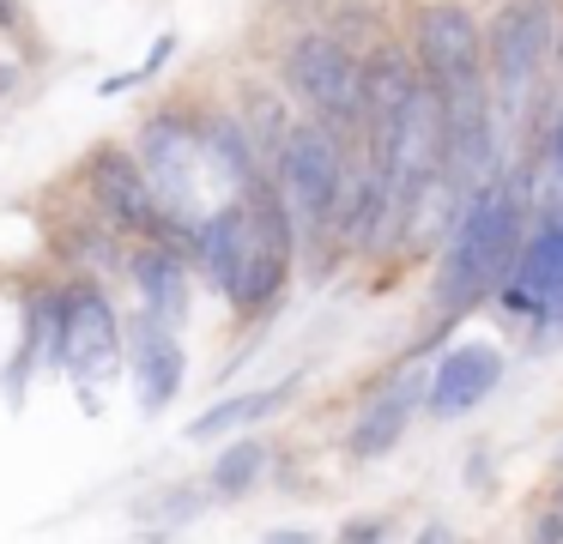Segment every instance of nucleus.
<instances>
[{
	"instance_id": "nucleus-1",
	"label": "nucleus",
	"mask_w": 563,
	"mask_h": 544,
	"mask_svg": "<svg viewBox=\"0 0 563 544\" xmlns=\"http://www.w3.org/2000/svg\"><path fill=\"white\" fill-rule=\"evenodd\" d=\"M521 248H527L521 242V188L485 181L461 206V218H454L449 248H442V266H437V285H430V302H437L442 321H461L473 302H485L490 290L509 285Z\"/></svg>"
},
{
	"instance_id": "nucleus-2",
	"label": "nucleus",
	"mask_w": 563,
	"mask_h": 544,
	"mask_svg": "<svg viewBox=\"0 0 563 544\" xmlns=\"http://www.w3.org/2000/svg\"><path fill=\"white\" fill-rule=\"evenodd\" d=\"M55 363L79 393H98L122 363V314L98 285H67L62 290V333H55Z\"/></svg>"
},
{
	"instance_id": "nucleus-3",
	"label": "nucleus",
	"mask_w": 563,
	"mask_h": 544,
	"mask_svg": "<svg viewBox=\"0 0 563 544\" xmlns=\"http://www.w3.org/2000/svg\"><path fill=\"white\" fill-rule=\"evenodd\" d=\"M551 43H558V12H551V0H515V7H503L490 19L485 55H490V79H497V103L509 121L533 97V79L545 67Z\"/></svg>"
},
{
	"instance_id": "nucleus-4",
	"label": "nucleus",
	"mask_w": 563,
	"mask_h": 544,
	"mask_svg": "<svg viewBox=\"0 0 563 544\" xmlns=\"http://www.w3.org/2000/svg\"><path fill=\"white\" fill-rule=\"evenodd\" d=\"M273 181H279L297 224H309V230L328 224L333 200H340V181H345V152H340L333 121H297L279 164H273Z\"/></svg>"
},
{
	"instance_id": "nucleus-5",
	"label": "nucleus",
	"mask_w": 563,
	"mask_h": 544,
	"mask_svg": "<svg viewBox=\"0 0 563 544\" xmlns=\"http://www.w3.org/2000/svg\"><path fill=\"white\" fill-rule=\"evenodd\" d=\"M285 85L333 127L364 121V67L345 55L333 36H297L285 48Z\"/></svg>"
},
{
	"instance_id": "nucleus-6",
	"label": "nucleus",
	"mask_w": 563,
	"mask_h": 544,
	"mask_svg": "<svg viewBox=\"0 0 563 544\" xmlns=\"http://www.w3.org/2000/svg\"><path fill=\"white\" fill-rule=\"evenodd\" d=\"M140 157H146V176L158 188V206L183 224H200V176H207V145H200V127L176 115H152L140 127Z\"/></svg>"
},
{
	"instance_id": "nucleus-7",
	"label": "nucleus",
	"mask_w": 563,
	"mask_h": 544,
	"mask_svg": "<svg viewBox=\"0 0 563 544\" xmlns=\"http://www.w3.org/2000/svg\"><path fill=\"white\" fill-rule=\"evenodd\" d=\"M86 188H91V200H98V212L110 230H146L152 236V224L164 218L146 164H134L122 145H98V152L86 157Z\"/></svg>"
},
{
	"instance_id": "nucleus-8",
	"label": "nucleus",
	"mask_w": 563,
	"mask_h": 544,
	"mask_svg": "<svg viewBox=\"0 0 563 544\" xmlns=\"http://www.w3.org/2000/svg\"><path fill=\"white\" fill-rule=\"evenodd\" d=\"M418 67L430 73V79H454V73H473L485 67V36H478L473 12L466 7H424L418 12Z\"/></svg>"
},
{
	"instance_id": "nucleus-9",
	"label": "nucleus",
	"mask_w": 563,
	"mask_h": 544,
	"mask_svg": "<svg viewBox=\"0 0 563 544\" xmlns=\"http://www.w3.org/2000/svg\"><path fill=\"white\" fill-rule=\"evenodd\" d=\"M497 381H503V351L497 345H454V351H442L437 375H430V418H461V411L485 406Z\"/></svg>"
},
{
	"instance_id": "nucleus-10",
	"label": "nucleus",
	"mask_w": 563,
	"mask_h": 544,
	"mask_svg": "<svg viewBox=\"0 0 563 544\" xmlns=\"http://www.w3.org/2000/svg\"><path fill=\"white\" fill-rule=\"evenodd\" d=\"M424 79H430V73H418L412 60H406V48H376V55L364 60V127H369V152H376V145L394 133L400 109L412 103V91Z\"/></svg>"
},
{
	"instance_id": "nucleus-11",
	"label": "nucleus",
	"mask_w": 563,
	"mask_h": 544,
	"mask_svg": "<svg viewBox=\"0 0 563 544\" xmlns=\"http://www.w3.org/2000/svg\"><path fill=\"white\" fill-rule=\"evenodd\" d=\"M128 278H134V290H140V302H146L152 321L183 326V314H188V273H183V260H176V248H164V242L152 236L146 248L128 260Z\"/></svg>"
},
{
	"instance_id": "nucleus-12",
	"label": "nucleus",
	"mask_w": 563,
	"mask_h": 544,
	"mask_svg": "<svg viewBox=\"0 0 563 544\" xmlns=\"http://www.w3.org/2000/svg\"><path fill=\"white\" fill-rule=\"evenodd\" d=\"M134 381H140V411H164L176 393H183V345L164 321H140V363H134Z\"/></svg>"
},
{
	"instance_id": "nucleus-13",
	"label": "nucleus",
	"mask_w": 563,
	"mask_h": 544,
	"mask_svg": "<svg viewBox=\"0 0 563 544\" xmlns=\"http://www.w3.org/2000/svg\"><path fill=\"white\" fill-rule=\"evenodd\" d=\"M412 399H418V381H400V387H388L382 399H369V406L357 411V423H352V459L394 454L400 435H406V423H412Z\"/></svg>"
},
{
	"instance_id": "nucleus-14",
	"label": "nucleus",
	"mask_w": 563,
	"mask_h": 544,
	"mask_svg": "<svg viewBox=\"0 0 563 544\" xmlns=\"http://www.w3.org/2000/svg\"><path fill=\"white\" fill-rule=\"evenodd\" d=\"M291 393H297V375L291 381H273V387H255V393L224 399V406L200 411V418L188 423V442H212V435H224V430H243V423H255V418H273Z\"/></svg>"
},
{
	"instance_id": "nucleus-15",
	"label": "nucleus",
	"mask_w": 563,
	"mask_h": 544,
	"mask_svg": "<svg viewBox=\"0 0 563 544\" xmlns=\"http://www.w3.org/2000/svg\"><path fill=\"white\" fill-rule=\"evenodd\" d=\"M200 145H207V176H219L224 188L243 193L249 181H255V140H249L243 121H212V127H200Z\"/></svg>"
},
{
	"instance_id": "nucleus-16",
	"label": "nucleus",
	"mask_w": 563,
	"mask_h": 544,
	"mask_svg": "<svg viewBox=\"0 0 563 544\" xmlns=\"http://www.w3.org/2000/svg\"><path fill=\"white\" fill-rule=\"evenodd\" d=\"M261 471H267V447L261 442H231L219 459H212V496H249L261 484Z\"/></svg>"
},
{
	"instance_id": "nucleus-17",
	"label": "nucleus",
	"mask_w": 563,
	"mask_h": 544,
	"mask_svg": "<svg viewBox=\"0 0 563 544\" xmlns=\"http://www.w3.org/2000/svg\"><path fill=\"white\" fill-rule=\"evenodd\" d=\"M533 351H551V345H563V297H551L545 309L533 314Z\"/></svg>"
},
{
	"instance_id": "nucleus-18",
	"label": "nucleus",
	"mask_w": 563,
	"mask_h": 544,
	"mask_svg": "<svg viewBox=\"0 0 563 544\" xmlns=\"http://www.w3.org/2000/svg\"><path fill=\"white\" fill-rule=\"evenodd\" d=\"M0 31H19V12H13V0H0Z\"/></svg>"
},
{
	"instance_id": "nucleus-19",
	"label": "nucleus",
	"mask_w": 563,
	"mask_h": 544,
	"mask_svg": "<svg viewBox=\"0 0 563 544\" xmlns=\"http://www.w3.org/2000/svg\"><path fill=\"white\" fill-rule=\"evenodd\" d=\"M19 85V67H0V91H13Z\"/></svg>"
}]
</instances>
